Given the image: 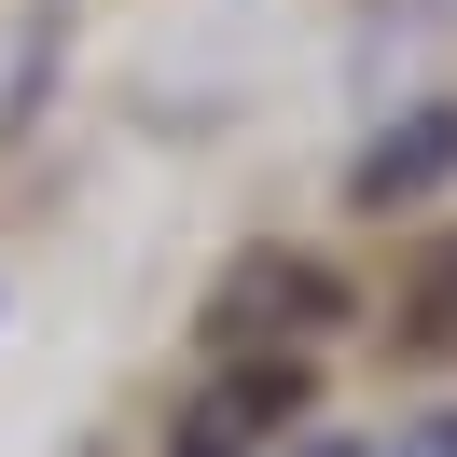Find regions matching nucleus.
Listing matches in <instances>:
<instances>
[{
    "instance_id": "obj_1",
    "label": "nucleus",
    "mask_w": 457,
    "mask_h": 457,
    "mask_svg": "<svg viewBox=\"0 0 457 457\" xmlns=\"http://www.w3.org/2000/svg\"><path fill=\"white\" fill-rule=\"evenodd\" d=\"M291 416H305V361H236V374H208V388L180 402L167 457H278Z\"/></svg>"
},
{
    "instance_id": "obj_2",
    "label": "nucleus",
    "mask_w": 457,
    "mask_h": 457,
    "mask_svg": "<svg viewBox=\"0 0 457 457\" xmlns=\"http://www.w3.org/2000/svg\"><path fill=\"white\" fill-rule=\"evenodd\" d=\"M444 167H457V112H416L402 139H374V153H361V180H346V195H361V208H416Z\"/></svg>"
},
{
    "instance_id": "obj_3",
    "label": "nucleus",
    "mask_w": 457,
    "mask_h": 457,
    "mask_svg": "<svg viewBox=\"0 0 457 457\" xmlns=\"http://www.w3.org/2000/svg\"><path fill=\"white\" fill-rule=\"evenodd\" d=\"M388 457H457V416H416V429H402Z\"/></svg>"
},
{
    "instance_id": "obj_4",
    "label": "nucleus",
    "mask_w": 457,
    "mask_h": 457,
    "mask_svg": "<svg viewBox=\"0 0 457 457\" xmlns=\"http://www.w3.org/2000/svg\"><path fill=\"white\" fill-rule=\"evenodd\" d=\"M291 457H374V444H346V429H319V444H291Z\"/></svg>"
}]
</instances>
